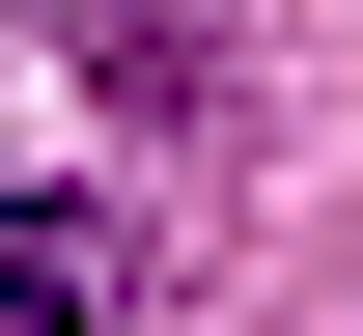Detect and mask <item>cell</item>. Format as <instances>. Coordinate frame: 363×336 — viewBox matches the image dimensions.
<instances>
[{"label":"cell","mask_w":363,"mask_h":336,"mask_svg":"<svg viewBox=\"0 0 363 336\" xmlns=\"http://www.w3.org/2000/svg\"><path fill=\"white\" fill-rule=\"evenodd\" d=\"M0 336H140V252L84 224V196H28V224H0Z\"/></svg>","instance_id":"6da1fadb"},{"label":"cell","mask_w":363,"mask_h":336,"mask_svg":"<svg viewBox=\"0 0 363 336\" xmlns=\"http://www.w3.org/2000/svg\"><path fill=\"white\" fill-rule=\"evenodd\" d=\"M56 56H84L112 112H224V56H196V0H56Z\"/></svg>","instance_id":"7a4b0ae2"}]
</instances>
